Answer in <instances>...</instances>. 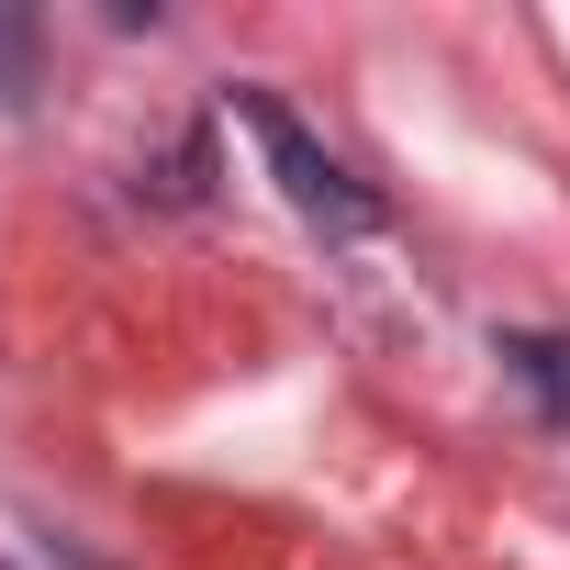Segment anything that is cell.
I'll return each mask as SVG.
<instances>
[{"mask_svg":"<svg viewBox=\"0 0 570 570\" xmlns=\"http://www.w3.org/2000/svg\"><path fill=\"white\" fill-rule=\"evenodd\" d=\"M503 370H525V381H537V403H548V414H570V336H503Z\"/></svg>","mask_w":570,"mask_h":570,"instance_id":"cell-2","label":"cell"},{"mask_svg":"<svg viewBox=\"0 0 570 570\" xmlns=\"http://www.w3.org/2000/svg\"><path fill=\"white\" fill-rule=\"evenodd\" d=\"M235 124L268 146V179L292 190V213H303V224H325V235H381V224H392V202H381L370 179H347V157H325V146L303 135V112H292V101L235 90Z\"/></svg>","mask_w":570,"mask_h":570,"instance_id":"cell-1","label":"cell"},{"mask_svg":"<svg viewBox=\"0 0 570 570\" xmlns=\"http://www.w3.org/2000/svg\"><path fill=\"white\" fill-rule=\"evenodd\" d=\"M23 90H35V23L0 12V101H23Z\"/></svg>","mask_w":570,"mask_h":570,"instance_id":"cell-3","label":"cell"}]
</instances>
